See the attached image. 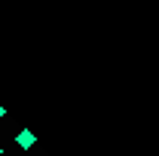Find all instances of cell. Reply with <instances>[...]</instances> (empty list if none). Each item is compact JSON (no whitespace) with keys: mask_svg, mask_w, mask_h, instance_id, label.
Returning <instances> with one entry per match:
<instances>
[{"mask_svg":"<svg viewBox=\"0 0 159 156\" xmlns=\"http://www.w3.org/2000/svg\"><path fill=\"white\" fill-rule=\"evenodd\" d=\"M0 119H3V107H0Z\"/></svg>","mask_w":159,"mask_h":156,"instance_id":"7a4b0ae2","label":"cell"},{"mask_svg":"<svg viewBox=\"0 0 159 156\" xmlns=\"http://www.w3.org/2000/svg\"><path fill=\"white\" fill-rule=\"evenodd\" d=\"M16 141H19V147H34V144H37V138L31 135V132H19Z\"/></svg>","mask_w":159,"mask_h":156,"instance_id":"6da1fadb","label":"cell"},{"mask_svg":"<svg viewBox=\"0 0 159 156\" xmlns=\"http://www.w3.org/2000/svg\"><path fill=\"white\" fill-rule=\"evenodd\" d=\"M0 153H3V147H0Z\"/></svg>","mask_w":159,"mask_h":156,"instance_id":"3957f363","label":"cell"}]
</instances>
